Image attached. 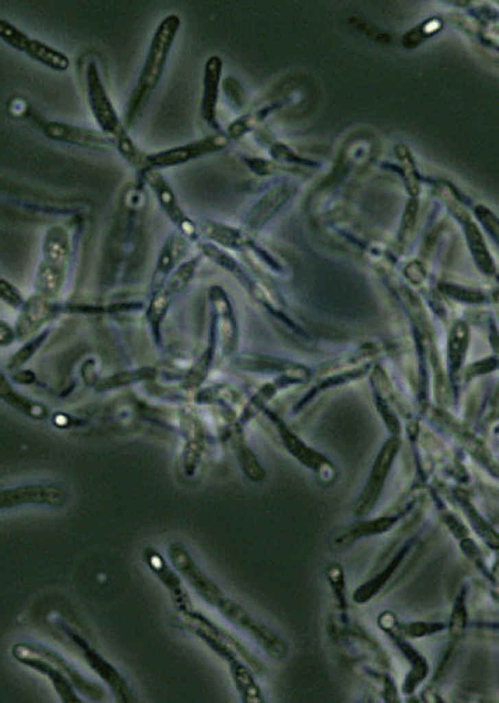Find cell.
<instances>
[{
  "label": "cell",
  "instance_id": "cell-16",
  "mask_svg": "<svg viewBox=\"0 0 499 703\" xmlns=\"http://www.w3.org/2000/svg\"><path fill=\"white\" fill-rule=\"evenodd\" d=\"M29 57L56 71L69 67L68 56L54 47L36 38H30L24 51Z\"/></svg>",
  "mask_w": 499,
  "mask_h": 703
},
{
  "label": "cell",
  "instance_id": "cell-40",
  "mask_svg": "<svg viewBox=\"0 0 499 703\" xmlns=\"http://www.w3.org/2000/svg\"><path fill=\"white\" fill-rule=\"evenodd\" d=\"M0 292L1 299L13 307L20 306L22 299L17 291L7 281H1Z\"/></svg>",
  "mask_w": 499,
  "mask_h": 703
},
{
  "label": "cell",
  "instance_id": "cell-19",
  "mask_svg": "<svg viewBox=\"0 0 499 703\" xmlns=\"http://www.w3.org/2000/svg\"><path fill=\"white\" fill-rule=\"evenodd\" d=\"M186 246L185 239L180 235H172L166 240L157 262L154 277L156 283H161L181 260Z\"/></svg>",
  "mask_w": 499,
  "mask_h": 703
},
{
  "label": "cell",
  "instance_id": "cell-43",
  "mask_svg": "<svg viewBox=\"0 0 499 703\" xmlns=\"http://www.w3.org/2000/svg\"><path fill=\"white\" fill-rule=\"evenodd\" d=\"M82 373L84 382L87 384H96V375L95 373L93 361L91 360L86 361L82 366Z\"/></svg>",
  "mask_w": 499,
  "mask_h": 703
},
{
  "label": "cell",
  "instance_id": "cell-25",
  "mask_svg": "<svg viewBox=\"0 0 499 703\" xmlns=\"http://www.w3.org/2000/svg\"><path fill=\"white\" fill-rule=\"evenodd\" d=\"M200 229L207 237L225 246L237 247L246 243L238 231L217 222H203Z\"/></svg>",
  "mask_w": 499,
  "mask_h": 703
},
{
  "label": "cell",
  "instance_id": "cell-1",
  "mask_svg": "<svg viewBox=\"0 0 499 703\" xmlns=\"http://www.w3.org/2000/svg\"><path fill=\"white\" fill-rule=\"evenodd\" d=\"M180 26V17L171 14L165 16L156 27L126 105L124 115L126 127H132L138 121L159 83Z\"/></svg>",
  "mask_w": 499,
  "mask_h": 703
},
{
  "label": "cell",
  "instance_id": "cell-26",
  "mask_svg": "<svg viewBox=\"0 0 499 703\" xmlns=\"http://www.w3.org/2000/svg\"><path fill=\"white\" fill-rule=\"evenodd\" d=\"M277 106L278 104H270L240 117L229 126V137L233 139L240 138L263 122Z\"/></svg>",
  "mask_w": 499,
  "mask_h": 703
},
{
  "label": "cell",
  "instance_id": "cell-23",
  "mask_svg": "<svg viewBox=\"0 0 499 703\" xmlns=\"http://www.w3.org/2000/svg\"><path fill=\"white\" fill-rule=\"evenodd\" d=\"M281 435L289 451L305 465L317 470L322 464H327L323 456L307 447L287 430H281Z\"/></svg>",
  "mask_w": 499,
  "mask_h": 703
},
{
  "label": "cell",
  "instance_id": "cell-8",
  "mask_svg": "<svg viewBox=\"0 0 499 703\" xmlns=\"http://www.w3.org/2000/svg\"><path fill=\"white\" fill-rule=\"evenodd\" d=\"M396 442L395 439L388 440L377 458L370 480L357 503L358 514H364L373 506L396 450Z\"/></svg>",
  "mask_w": 499,
  "mask_h": 703
},
{
  "label": "cell",
  "instance_id": "cell-13",
  "mask_svg": "<svg viewBox=\"0 0 499 703\" xmlns=\"http://www.w3.org/2000/svg\"><path fill=\"white\" fill-rule=\"evenodd\" d=\"M13 656L19 662L46 675L51 680L54 688L63 702H80V700L74 693L69 680L53 664L34 656L27 654H16Z\"/></svg>",
  "mask_w": 499,
  "mask_h": 703
},
{
  "label": "cell",
  "instance_id": "cell-9",
  "mask_svg": "<svg viewBox=\"0 0 499 703\" xmlns=\"http://www.w3.org/2000/svg\"><path fill=\"white\" fill-rule=\"evenodd\" d=\"M144 176L155 192L160 204L171 219L187 235H192L195 227L178 206L175 196L165 181L155 170L147 168Z\"/></svg>",
  "mask_w": 499,
  "mask_h": 703
},
{
  "label": "cell",
  "instance_id": "cell-3",
  "mask_svg": "<svg viewBox=\"0 0 499 703\" xmlns=\"http://www.w3.org/2000/svg\"><path fill=\"white\" fill-rule=\"evenodd\" d=\"M229 137L217 133L199 140L147 155L149 165L168 167L185 163L205 154L219 151L227 146Z\"/></svg>",
  "mask_w": 499,
  "mask_h": 703
},
{
  "label": "cell",
  "instance_id": "cell-6",
  "mask_svg": "<svg viewBox=\"0 0 499 703\" xmlns=\"http://www.w3.org/2000/svg\"><path fill=\"white\" fill-rule=\"evenodd\" d=\"M43 131L51 140L91 148H105L112 142L102 131L59 121L47 122Z\"/></svg>",
  "mask_w": 499,
  "mask_h": 703
},
{
  "label": "cell",
  "instance_id": "cell-45",
  "mask_svg": "<svg viewBox=\"0 0 499 703\" xmlns=\"http://www.w3.org/2000/svg\"><path fill=\"white\" fill-rule=\"evenodd\" d=\"M490 340H491V345H492L493 347L494 348V349L496 351L498 352V333H497L496 328L495 325L494 324H491V327H490Z\"/></svg>",
  "mask_w": 499,
  "mask_h": 703
},
{
  "label": "cell",
  "instance_id": "cell-44",
  "mask_svg": "<svg viewBox=\"0 0 499 703\" xmlns=\"http://www.w3.org/2000/svg\"><path fill=\"white\" fill-rule=\"evenodd\" d=\"M14 338V333L12 328L5 323L1 321L0 343L1 346L10 345Z\"/></svg>",
  "mask_w": 499,
  "mask_h": 703
},
{
  "label": "cell",
  "instance_id": "cell-22",
  "mask_svg": "<svg viewBox=\"0 0 499 703\" xmlns=\"http://www.w3.org/2000/svg\"><path fill=\"white\" fill-rule=\"evenodd\" d=\"M215 346V337L211 332L210 342L208 347L185 376L183 382V387L184 389H192L197 388L205 381L209 371Z\"/></svg>",
  "mask_w": 499,
  "mask_h": 703
},
{
  "label": "cell",
  "instance_id": "cell-18",
  "mask_svg": "<svg viewBox=\"0 0 499 703\" xmlns=\"http://www.w3.org/2000/svg\"><path fill=\"white\" fill-rule=\"evenodd\" d=\"M469 340V330L463 321L456 322L450 333L448 361L451 380H454L465 358Z\"/></svg>",
  "mask_w": 499,
  "mask_h": 703
},
{
  "label": "cell",
  "instance_id": "cell-10",
  "mask_svg": "<svg viewBox=\"0 0 499 703\" xmlns=\"http://www.w3.org/2000/svg\"><path fill=\"white\" fill-rule=\"evenodd\" d=\"M173 562L186 581L208 603L220 605L223 601L221 590L185 554L175 555Z\"/></svg>",
  "mask_w": 499,
  "mask_h": 703
},
{
  "label": "cell",
  "instance_id": "cell-14",
  "mask_svg": "<svg viewBox=\"0 0 499 703\" xmlns=\"http://www.w3.org/2000/svg\"><path fill=\"white\" fill-rule=\"evenodd\" d=\"M219 606L227 618L251 632L264 649L270 652L273 648L276 650V645L279 642L275 636L268 629L254 622L241 607L230 600H223Z\"/></svg>",
  "mask_w": 499,
  "mask_h": 703
},
{
  "label": "cell",
  "instance_id": "cell-5",
  "mask_svg": "<svg viewBox=\"0 0 499 703\" xmlns=\"http://www.w3.org/2000/svg\"><path fill=\"white\" fill-rule=\"evenodd\" d=\"M213 319L211 332L216 343L220 344L223 352L230 353L235 347L236 330L230 303L224 290L214 286L209 290Z\"/></svg>",
  "mask_w": 499,
  "mask_h": 703
},
{
  "label": "cell",
  "instance_id": "cell-20",
  "mask_svg": "<svg viewBox=\"0 0 499 703\" xmlns=\"http://www.w3.org/2000/svg\"><path fill=\"white\" fill-rule=\"evenodd\" d=\"M157 371L153 367H141L123 371L98 380L95 385L97 391H103L156 378Z\"/></svg>",
  "mask_w": 499,
  "mask_h": 703
},
{
  "label": "cell",
  "instance_id": "cell-29",
  "mask_svg": "<svg viewBox=\"0 0 499 703\" xmlns=\"http://www.w3.org/2000/svg\"><path fill=\"white\" fill-rule=\"evenodd\" d=\"M196 262L190 260L180 266L161 288L172 299L182 291L193 277Z\"/></svg>",
  "mask_w": 499,
  "mask_h": 703
},
{
  "label": "cell",
  "instance_id": "cell-38",
  "mask_svg": "<svg viewBox=\"0 0 499 703\" xmlns=\"http://www.w3.org/2000/svg\"><path fill=\"white\" fill-rule=\"evenodd\" d=\"M270 152L272 156L277 159L305 164L311 163V162H307L297 156L288 147L282 143L274 144L270 149Z\"/></svg>",
  "mask_w": 499,
  "mask_h": 703
},
{
  "label": "cell",
  "instance_id": "cell-21",
  "mask_svg": "<svg viewBox=\"0 0 499 703\" xmlns=\"http://www.w3.org/2000/svg\"><path fill=\"white\" fill-rule=\"evenodd\" d=\"M65 277V270L41 264L35 280V285L40 296L44 298L56 297L61 289Z\"/></svg>",
  "mask_w": 499,
  "mask_h": 703
},
{
  "label": "cell",
  "instance_id": "cell-28",
  "mask_svg": "<svg viewBox=\"0 0 499 703\" xmlns=\"http://www.w3.org/2000/svg\"><path fill=\"white\" fill-rule=\"evenodd\" d=\"M172 300L162 289L159 288L152 297L148 306L147 316L156 341H159L160 337L161 323Z\"/></svg>",
  "mask_w": 499,
  "mask_h": 703
},
{
  "label": "cell",
  "instance_id": "cell-31",
  "mask_svg": "<svg viewBox=\"0 0 499 703\" xmlns=\"http://www.w3.org/2000/svg\"><path fill=\"white\" fill-rule=\"evenodd\" d=\"M0 37L12 48L23 52L31 38L15 25L5 19L0 20Z\"/></svg>",
  "mask_w": 499,
  "mask_h": 703
},
{
  "label": "cell",
  "instance_id": "cell-35",
  "mask_svg": "<svg viewBox=\"0 0 499 703\" xmlns=\"http://www.w3.org/2000/svg\"><path fill=\"white\" fill-rule=\"evenodd\" d=\"M232 393L225 385L214 384L197 393L195 399L198 403H216L231 398Z\"/></svg>",
  "mask_w": 499,
  "mask_h": 703
},
{
  "label": "cell",
  "instance_id": "cell-42",
  "mask_svg": "<svg viewBox=\"0 0 499 703\" xmlns=\"http://www.w3.org/2000/svg\"><path fill=\"white\" fill-rule=\"evenodd\" d=\"M12 380L21 384H30L34 382L35 380L34 373L30 370H21L15 372L12 376Z\"/></svg>",
  "mask_w": 499,
  "mask_h": 703
},
{
  "label": "cell",
  "instance_id": "cell-30",
  "mask_svg": "<svg viewBox=\"0 0 499 703\" xmlns=\"http://www.w3.org/2000/svg\"><path fill=\"white\" fill-rule=\"evenodd\" d=\"M0 389L1 397L12 406L30 413L42 414L43 413V408L40 405L14 391L2 375L1 376Z\"/></svg>",
  "mask_w": 499,
  "mask_h": 703
},
{
  "label": "cell",
  "instance_id": "cell-15",
  "mask_svg": "<svg viewBox=\"0 0 499 703\" xmlns=\"http://www.w3.org/2000/svg\"><path fill=\"white\" fill-rule=\"evenodd\" d=\"M291 187L280 185L264 196L252 209L248 224L252 229L261 227L287 200L291 194Z\"/></svg>",
  "mask_w": 499,
  "mask_h": 703
},
{
  "label": "cell",
  "instance_id": "cell-2",
  "mask_svg": "<svg viewBox=\"0 0 499 703\" xmlns=\"http://www.w3.org/2000/svg\"><path fill=\"white\" fill-rule=\"evenodd\" d=\"M85 80L90 108L102 131L114 143L128 135L107 94L94 60L89 61L86 67Z\"/></svg>",
  "mask_w": 499,
  "mask_h": 703
},
{
  "label": "cell",
  "instance_id": "cell-27",
  "mask_svg": "<svg viewBox=\"0 0 499 703\" xmlns=\"http://www.w3.org/2000/svg\"><path fill=\"white\" fill-rule=\"evenodd\" d=\"M393 521V518H382L354 524L342 531L336 542L338 544L345 543L364 535L382 532L387 529Z\"/></svg>",
  "mask_w": 499,
  "mask_h": 703
},
{
  "label": "cell",
  "instance_id": "cell-17",
  "mask_svg": "<svg viewBox=\"0 0 499 703\" xmlns=\"http://www.w3.org/2000/svg\"><path fill=\"white\" fill-rule=\"evenodd\" d=\"M44 263L65 270L68 262L69 248L67 234L60 227H54L46 236L44 249Z\"/></svg>",
  "mask_w": 499,
  "mask_h": 703
},
{
  "label": "cell",
  "instance_id": "cell-39",
  "mask_svg": "<svg viewBox=\"0 0 499 703\" xmlns=\"http://www.w3.org/2000/svg\"><path fill=\"white\" fill-rule=\"evenodd\" d=\"M476 214L484 226L496 239L498 233V219L487 208L479 206L476 208Z\"/></svg>",
  "mask_w": 499,
  "mask_h": 703
},
{
  "label": "cell",
  "instance_id": "cell-4",
  "mask_svg": "<svg viewBox=\"0 0 499 703\" xmlns=\"http://www.w3.org/2000/svg\"><path fill=\"white\" fill-rule=\"evenodd\" d=\"M12 654L31 655L46 660L65 673L83 695L93 700H100L104 697V691L99 685L86 680L59 654L47 647L37 644L20 643L13 647Z\"/></svg>",
  "mask_w": 499,
  "mask_h": 703
},
{
  "label": "cell",
  "instance_id": "cell-36",
  "mask_svg": "<svg viewBox=\"0 0 499 703\" xmlns=\"http://www.w3.org/2000/svg\"><path fill=\"white\" fill-rule=\"evenodd\" d=\"M224 94L232 106L241 107L245 100L244 91L239 82L232 76L225 78L222 82Z\"/></svg>",
  "mask_w": 499,
  "mask_h": 703
},
{
  "label": "cell",
  "instance_id": "cell-11",
  "mask_svg": "<svg viewBox=\"0 0 499 703\" xmlns=\"http://www.w3.org/2000/svg\"><path fill=\"white\" fill-rule=\"evenodd\" d=\"M58 308L48 303L41 296L29 299L23 306L16 323V336L20 340L27 338L47 319L52 316Z\"/></svg>",
  "mask_w": 499,
  "mask_h": 703
},
{
  "label": "cell",
  "instance_id": "cell-32",
  "mask_svg": "<svg viewBox=\"0 0 499 703\" xmlns=\"http://www.w3.org/2000/svg\"><path fill=\"white\" fill-rule=\"evenodd\" d=\"M47 334V331L43 332L16 352L8 361V369L14 370L25 363L42 344Z\"/></svg>",
  "mask_w": 499,
  "mask_h": 703
},
{
  "label": "cell",
  "instance_id": "cell-33",
  "mask_svg": "<svg viewBox=\"0 0 499 703\" xmlns=\"http://www.w3.org/2000/svg\"><path fill=\"white\" fill-rule=\"evenodd\" d=\"M439 287L447 295L461 302L480 303L485 301V296L479 292L467 290L450 284H441Z\"/></svg>",
  "mask_w": 499,
  "mask_h": 703
},
{
  "label": "cell",
  "instance_id": "cell-7",
  "mask_svg": "<svg viewBox=\"0 0 499 703\" xmlns=\"http://www.w3.org/2000/svg\"><path fill=\"white\" fill-rule=\"evenodd\" d=\"M222 60L217 55L211 56L207 60L203 73V89L200 102V115L202 119L213 129H218L217 104L219 96Z\"/></svg>",
  "mask_w": 499,
  "mask_h": 703
},
{
  "label": "cell",
  "instance_id": "cell-41",
  "mask_svg": "<svg viewBox=\"0 0 499 703\" xmlns=\"http://www.w3.org/2000/svg\"><path fill=\"white\" fill-rule=\"evenodd\" d=\"M246 162L253 171L260 175L270 174L274 168L272 163L263 159H248Z\"/></svg>",
  "mask_w": 499,
  "mask_h": 703
},
{
  "label": "cell",
  "instance_id": "cell-34",
  "mask_svg": "<svg viewBox=\"0 0 499 703\" xmlns=\"http://www.w3.org/2000/svg\"><path fill=\"white\" fill-rule=\"evenodd\" d=\"M151 565L162 581L170 588L173 595L175 596V599H180V602L185 604L187 601L186 595L176 575L163 565L156 566L154 564H151Z\"/></svg>",
  "mask_w": 499,
  "mask_h": 703
},
{
  "label": "cell",
  "instance_id": "cell-24",
  "mask_svg": "<svg viewBox=\"0 0 499 703\" xmlns=\"http://www.w3.org/2000/svg\"><path fill=\"white\" fill-rule=\"evenodd\" d=\"M465 232L469 248L478 266L485 273L492 274L494 271V266L479 229L475 224L468 222L465 225Z\"/></svg>",
  "mask_w": 499,
  "mask_h": 703
},
{
  "label": "cell",
  "instance_id": "cell-37",
  "mask_svg": "<svg viewBox=\"0 0 499 703\" xmlns=\"http://www.w3.org/2000/svg\"><path fill=\"white\" fill-rule=\"evenodd\" d=\"M497 367L498 360L494 357H489L469 365L465 370L463 376L465 380H469L474 376L489 373Z\"/></svg>",
  "mask_w": 499,
  "mask_h": 703
},
{
  "label": "cell",
  "instance_id": "cell-12",
  "mask_svg": "<svg viewBox=\"0 0 499 703\" xmlns=\"http://www.w3.org/2000/svg\"><path fill=\"white\" fill-rule=\"evenodd\" d=\"M70 636L84 649V656L90 665L111 688L115 698L120 702H128L132 699L131 693L124 678L113 666L103 660L94 651L89 648L83 640L73 632Z\"/></svg>",
  "mask_w": 499,
  "mask_h": 703
}]
</instances>
